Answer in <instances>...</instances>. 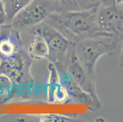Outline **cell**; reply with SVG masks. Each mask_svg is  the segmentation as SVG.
Instances as JSON below:
<instances>
[{
  "mask_svg": "<svg viewBox=\"0 0 123 122\" xmlns=\"http://www.w3.org/2000/svg\"><path fill=\"white\" fill-rule=\"evenodd\" d=\"M64 68L71 75L76 83L92 98L93 101L92 110H97L100 109L102 106V103L96 90L94 76L89 75L80 64L74 54L72 48L64 65Z\"/></svg>",
  "mask_w": 123,
  "mask_h": 122,
  "instance_id": "5b68a950",
  "label": "cell"
},
{
  "mask_svg": "<svg viewBox=\"0 0 123 122\" xmlns=\"http://www.w3.org/2000/svg\"><path fill=\"white\" fill-rule=\"evenodd\" d=\"M98 7L85 10L57 11L50 13L45 22L60 31L72 43L99 35H108L99 25Z\"/></svg>",
  "mask_w": 123,
  "mask_h": 122,
  "instance_id": "6da1fadb",
  "label": "cell"
},
{
  "mask_svg": "<svg viewBox=\"0 0 123 122\" xmlns=\"http://www.w3.org/2000/svg\"><path fill=\"white\" fill-rule=\"evenodd\" d=\"M31 32L42 37L49 49L48 59L54 65H64L73 43L67 39L60 31L43 22L32 28Z\"/></svg>",
  "mask_w": 123,
  "mask_h": 122,
  "instance_id": "3957f363",
  "label": "cell"
},
{
  "mask_svg": "<svg viewBox=\"0 0 123 122\" xmlns=\"http://www.w3.org/2000/svg\"><path fill=\"white\" fill-rule=\"evenodd\" d=\"M60 76V80L67 92L69 103H79L88 105L92 110L93 101L89 94L84 91L75 82L70 74L62 65H54Z\"/></svg>",
  "mask_w": 123,
  "mask_h": 122,
  "instance_id": "ba28073f",
  "label": "cell"
},
{
  "mask_svg": "<svg viewBox=\"0 0 123 122\" xmlns=\"http://www.w3.org/2000/svg\"><path fill=\"white\" fill-rule=\"evenodd\" d=\"M14 87V83L7 76L0 74V96L11 95Z\"/></svg>",
  "mask_w": 123,
  "mask_h": 122,
  "instance_id": "5bb4252c",
  "label": "cell"
},
{
  "mask_svg": "<svg viewBox=\"0 0 123 122\" xmlns=\"http://www.w3.org/2000/svg\"><path fill=\"white\" fill-rule=\"evenodd\" d=\"M98 20L102 31L123 42V7L116 4L111 7H98Z\"/></svg>",
  "mask_w": 123,
  "mask_h": 122,
  "instance_id": "8992f818",
  "label": "cell"
},
{
  "mask_svg": "<svg viewBox=\"0 0 123 122\" xmlns=\"http://www.w3.org/2000/svg\"><path fill=\"white\" fill-rule=\"evenodd\" d=\"M57 11L59 9L53 0H33L6 23L19 31L45 22L50 13Z\"/></svg>",
  "mask_w": 123,
  "mask_h": 122,
  "instance_id": "277c9868",
  "label": "cell"
},
{
  "mask_svg": "<svg viewBox=\"0 0 123 122\" xmlns=\"http://www.w3.org/2000/svg\"><path fill=\"white\" fill-rule=\"evenodd\" d=\"M33 1V0H1L6 17V23L9 22L21 10Z\"/></svg>",
  "mask_w": 123,
  "mask_h": 122,
  "instance_id": "7c38bea8",
  "label": "cell"
},
{
  "mask_svg": "<svg viewBox=\"0 0 123 122\" xmlns=\"http://www.w3.org/2000/svg\"><path fill=\"white\" fill-rule=\"evenodd\" d=\"M36 119L37 121L41 122H71L77 120L73 117L55 114H42L38 116Z\"/></svg>",
  "mask_w": 123,
  "mask_h": 122,
  "instance_id": "4fadbf2b",
  "label": "cell"
},
{
  "mask_svg": "<svg viewBox=\"0 0 123 122\" xmlns=\"http://www.w3.org/2000/svg\"><path fill=\"white\" fill-rule=\"evenodd\" d=\"M48 100L51 103H69V98L65 88L60 80V76L54 64L49 65V76L46 84Z\"/></svg>",
  "mask_w": 123,
  "mask_h": 122,
  "instance_id": "9c48e42d",
  "label": "cell"
},
{
  "mask_svg": "<svg viewBox=\"0 0 123 122\" xmlns=\"http://www.w3.org/2000/svg\"><path fill=\"white\" fill-rule=\"evenodd\" d=\"M116 4H119L123 7V0H116Z\"/></svg>",
  "mask_w": 123,
  "mask_h": 122,
  "instance_id": "ac0fdd59",
  "label": "cell"
},
{
  "mask_svg": "<svg viewBox=\"0 0 123 122\" xmlns=\"http://www.w3.org/2000/svg\"><path fill=\"white\" fill-rule=\"evenodd\" d=\"M118 65H119V67L123 68V43L121 50L120 54H119V58H118Z\"/></svg>",
  "mask_w": 123,
  "mask_h": 122,
  "instance_id": "e0dca14e",
  "label": "cell"
},
{
  "mask_svg": "<svg viewBox=\"0 0 123 122\" xmlns=\"http://www.w3.org/2000/svg\"><path fill=\"white\" fill-rule=\"evenodd\" d=\"M119 43L113 37L99 35L73 43L72 49L85 70L94 76L98 60L104 56L113 54Z\"/></svg>",
  "mask_w": 123,
  "mask_h": 122,
  "instance_id": "7a4b0ae2",
  "label": "cell"
},
{
  "mask_svg": "<svg viewBox=\"0 0 123 122\" xmlns=\"http://www.w3.org/2000/svg\"><path fill=\"white\" fill-rule=\"evenodd\" d=\"M60 11H77L100 6V0H53Z\"/></svg>",
  "mask_w": 123,
  "mask_h": 122,
  "instance_id": "8fae6325",
  "label": "cell"
},
{
  "mask_svg": "<svg viewBox=\"0 0 123 122\" xmlns=\"http://www.w3.org/2000/svg\"><path fill=\"white\" fill-rule=\"evenodd\" d=\"M22 48L18 30L7 23L0 24V60L11 59L20 51Z\"/></svg>",
  "mask_w": 123,
  "mask_h": 122,
  "instance_id": "52a82bcc",
  "label": "cell"
},
{
  "mask_svg": "<svg viewBox=\"0 0 123 122\" xmlns=\"http://www.w3.org/2000/svg\"><path fill=\"white\" fill-rule=\"evenodd\" d=\"M27 53L31 59L34 60L48 59L49 56V46L42 37L33 34V39L28 47Z\"/></svg>",
  "mask_w": 123,
  "mask_h": 122,
  "instance_id": "30bf717a",
  "label": "cell"
},
{
  "mask_svg": "<svg viewBox=\"0 0 123 122\" xmlns=\"http://www.w3.org/2000/svg\"><path fill=\"white\" fill-rule=\"evenodd\" d=\"M100 6L104 7H111L116 4V0H100Z\"/></svg>",
  "mask_w": 123,
  "mask_h": 122,
  "instance_id": "2e32d148",
  "label": "cell"
},
{
  "mask_svg": "<svg viewBox=\"0 0 123 122\" xmlns=\"http://www.w3.org/2000/svg\"><path fill=\"white\" fill-rule=\"evenodd\" d=\"M0 62H1V60H0Z\"/></svg>",
  "mask_w": 123,
  "mask_h": 122,
  "instance_id": "d6986e66",
  "label": "cell"
},
{
  "mask_svg": "<svg viewBox=\"0 0 123 122\" xmlns=\"http://www.w3.org/2000/svg\"><path fill=\"white\" fill-rule=\"evenodd\" d=\"M6 23L5 12L2 4L1 0H0V24H3Z\"/></svg>",
  "mask_w": 123,
  "mask_h": 122,
  "instance_id": "9a60e30c",
  "label": "cell"
}]
</instances>
